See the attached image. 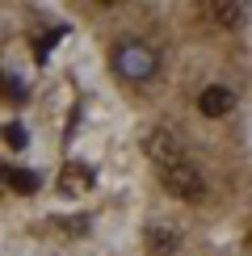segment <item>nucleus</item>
Wrapping results in <instances>:
<instances>
[{"mask_svg":"<svg viewBox=\"0 0 252 256\" xmlns=\"http://www.w3.org/2000/svg\"><path fill=\"white\" fill-rule=\"evenodd\" d=\"M231 105H236V97H231V88H223V84H210V88H202V97H198V110H202L206 118H218Z\"/></svg>","mask_w":252,"mask_h":256,"instance_id":"nucleus-3","label":"nucleus"},{"mask_svg":"<svg viewBox=\"0 0 252 256\" xmlns=\"http://www.w3.org/2000/svg\"><path fill=\"white\" fill-rule=\"evenodd\" d=\"M55 42H59V30H55V34H42V38H38V46H34V50H38V59H46V50L55 46Z\"/></svg>","mask_w":252,"mask_h":256,"instance_id":"nucleus-9","label":"nucleus"},{"mask_svg":"<svg viewBox=\"0 0 252 256\" xmlns=\"http://www.w3.org/2000/svg\"><path fill=\"white\" fill-rule=\"evenodd\" d=\"M4 185L13 189V194H34L38 172H30V168H4Z\"/></svg>","mask_w":252,"mask_h":256,"instance_id":"nucleus-6","label":"nucleus"},{"mask_svg":"<svg viewBox=\"0 0 252 256\" xmlns=\"http://www.w3.org/2000/svg\"><path fill=\"white\" fill-rule=\"evenodd\" d=\"M244 17H248L244 4H214V21H218V26H227V30L244 26Z\"/></svg>","mask_w":252,"mask_h":256,"instance_id":"nucleus-7","label":"nucleus"},{"mask_svg":"<svg viewBox=\"0 0 252 256\" xmlns=\"http://www.w3.org/2000/svg\"><path fill=\"white\" fill-rule=\"evenodd\" d=\"M59 189H63V194H88V189H92V168L68 164V168L59 172Z\"/></svg>","mask_w":252,"mask_h":256,"instance_id":"nucleus-4","label":"nucleus"},{"mask_svg":"<svg viewBox=\"0 0 252 256\" xmlns=\"http://www.w3.org/2000/svg\"><path fill=\"white\" fill-rule=\"evenodd\" d=\"M156 172H160L164 189L172 198H185V202H202L206 198V180H202V172L194 168V160H189L185 152L172 156V160H164V164H156Z\"/></svg>","mask_w":252,"mask_h":256,"instance_id":"nucleus-1","label":"nucleus"},{"mask_svg":"<svg viewBox=\"0 0 252 256\" xmlns=\"http://www.w3.org/2000/svg\"><path fill=\"white\" fill-rule=\"evenodd\" d=\"M4 143H8V147H26V143H30V134H26V126H17V122H8V126H4Z\"/></svg>","mask_w":252,"mask_h":256,"instance_id":"nucleus-8","label":"nucleus"},{"mask_svg":"<svg viewBox=\"0 0 252 256\" xmlns=\"http://www.w3.org/2000/svg\"><path fill=\"white\" fill-rule=\"evenodd\" d=\"M143 240H147V248H152V256H172L176 252V236L168 227H160V222H152Z\"/></svg>","mask_w":252,"mask_h":256,"instance_id":"nucleus-5","label":"nucleus"},{"mask_svg":"<svg viewBox=\"0 0 252 256\" xmlns=\"http://www.w3.org/2000/svg\"><path fill=\"white\" fill-rule=\"evenodd\" d=\"M8 101H26V84L17 76H8Z\"/></svg>","mask_w":252,"mask_h":256,"instance_id":"nucleus-10","label":"nucleus"},{"mask_svg":"<svg viewBox=\"0 0 252 256\" xmlns=\"http://www.w3.org/2000/svg\"><path fill=\"white\" fill-rule=\"evenodd\" d=\"M114 68H118V76H126V80H147L156 72V50L143 46V42H122V46L114 50Z\"/></svg>","mask_w":252,"mask_h":256,"instance_id":"nucleus-2","label":"nucleus"}]
</instances>
